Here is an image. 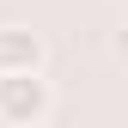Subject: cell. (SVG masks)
<instances>
[{
    "instance_id": "cell-1",
    "label": "cell",
    "mask_w": 128,
    "mask_h": 128,
    "mask_svg": "<svg viewBox=\"0 0 128 128\" xmlns=\"http://www.w3.org/2000/svg\"><path fill=\"white\" fill-rule=\"evenodd\" d=\"M55 116V86L43 73H6L0 79V128H43Z\"/></svg>"
},
{
    "instance_id": "cell-3",
    "label": "cell",
    "mask_w": 128,
    "mask_h": 128,
    "mask_svg": "<svg viewBox=\"0 0 128 128\" xmlns=\"http://www.w3.org/2000/svg\"><path fill=\"white\" fill-rule=\"evenodd\" d=\"M110 61H116V67H128V24L110 30Z\"/></svg>"
},
{
    "instance_id": "cell-2",
    "label": "cell",
    "mask_w": 128,
    "mask_h": 128,
    "mask_svg": "<svg viewBox=\"0 0 128 128\" xmlns=\"http://www.w3.org/2000/svg\"><path fill=\"white\" fill-rule=\"evenodd\" d=\"M43 61H49L43 30H30V24H0V79H6V73H43Z\"/></svg>"
}]
</instances>
